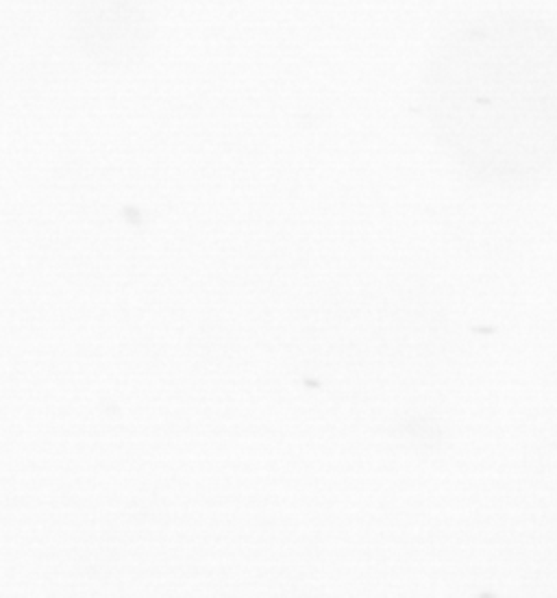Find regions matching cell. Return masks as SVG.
I'll list each match as a JSON object with an SVG mask.
<instances>
[{
	"label": "cell",
	"mask_w": 557,
	"mask_h": 598,
	"mask_svg": "<svg viewBox=\"0 0 557 598\" xmlns=\"http://www.w3.org/2000/svg\"><path fill=\"white\" fill-rule=\"evenodd\" d=\"M429 116L474 174L527 183L557 168V24L477 18L447 35L425 79Z\"/></svg>",
	"instance_id": "6da1fadb"
}]
</instances>
